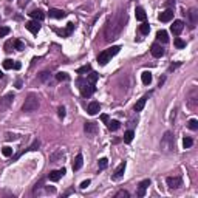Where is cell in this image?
Wrapping results in <instances>:
<instances>
[{
    "label": "cell",
    "instance_id": "1",
    "mask_svg": "<svg viewBox=\"0 0 198 198\" xmlns=\"http://www.w3.org/2000/svg\"><path fill=\"white\" fill-rule=\"evenodd\" d=\"M129 17H127V13L126 10H118L113 16L109 17L107 23H105V28H104V36H105V40L107 42H112L115 39H118L127 23Z\"/></svg>",
    "mask_w": 198,
    "mask_h": 198
},
{
    "label": "cell",
    "instance_id": "2",
    "mask_svg": "<svg viewBox=\"0 0 198 198\" xmlns=\"http://www.w3.org/2000/svg\"><path fill=\"white\" fill-rule=\"evenodd\" d=\"M37 109H39V97L34 93H30L28 97L25 99L23 105H22V110L25 113H31V112H36Z\"/></svg>",
    "mask_w": 198,
    "mask_h": 198
},
{
    "label": "cell",
    "instance_id": "3",
    "mask_svg": "<svg viewBox=\"0 0 198 198\" xmlns=\"http://www.w3.org/2000/svg\"><path fill=\"white\" fill-rule=\"evenodd\" d=\"M119 50H121V47H112L109 50H104L101 54L97 56V64L99 65H107L110 62V59L119 53Z\"/></svg>",
    "mask_w": 198,
    "mask_h": 198
},
{
    "label": "cell",
    "instance_id": "4",
    "mask_svg": "<svg viewBox=\"0 0 198 198\" xmlns=\"http://www.w3.org/2000/svg\"><path fill=\"white\" fill-rule=\"evenodd\" d=\"M77 85H79V90H80V94L84 97H90L93 93H94V84H91L90 80L87 79H77Z\"/></svg>",
    "mask_w": 198,
    "mask_h": 198
},
{
    "label": "cell",
    "instance_id": "5",
    "mask_svg": "<svg viewBox=\"0 0 198 198\" xmlns=\"http://www.w3.org/2000/svg\"><path fill=\"white\" fill-rule=\"evenodd\" d=\"M161 150L163 152H166V153H170L172 150H173V147H175V138H173V135L170 133V132H166L164 133V136H163V139H161Z\"/></svg>",
    "mask_w": 198,
    "mask_h": 198
},
{
    "label": "cell",
    "instance_id": "6",
    "mask_svg": "<svg viewBox=\"0 0 198 198\" xmlns=\"http://www.w3.org/2000/svg\"><path fill=\"white\" fill-rule=\"evenodd\" d=\"M13 101H14V94H13V93H8V94H5L3 97H0V113L5 112V110H8L10 105L13 104Z\"/></svg>",
    "mask_w": 198,
    "mask_h": 198
},
{
    "label": "cell",
    "instance_id": "7",
    "mask_svg": "<svg viewBox=\"0 0 198 198\" xmlns=\"http://www.w3.org/2000/svg\"><path fill=\"white\" fill-rule=\"evenodd\" d=\"M166 183L170 189H179L183 186V179L179 176H167L166 178Z\"/></svg>",
    "mask_w": 198,
    "mask_h": 198
},
{
    "label": "cell",
    "instance_id": "8",
    "mask_svg": "<svg viewBox=\"0 0 198 198\" xmlns=\"http://www.w3.org/2000/svg\"><path fill=\"white\" fill-rule=\"evenodd\" d=\"M158 19H159L161 22H170V20L173 19V10H172V8H167L166 11H163V13L158 16Z\"/></svg>",
    "mask_w": 198,
    "mask_h": 198
},
{
    "label": "cell",
    "instance_id": "9",
    "mask_svg": "<svg viewBox=\"0 0 198 198\" xmlns=\"http://www.w3.org/2000/svg\"><path fill=\"white\" fill-rule=\"evenodd\" d=\"M25 28H27L30 33L37 34V33H39V30H40V25H39V22H37V20H31V22H27V23H25Z\"/></svg>",
    "mask_w": 198,
    "mask_h": 198
},
{
    "label": "cell",
    "instance_id": "10",
    "mask_svg": "<svg viewBox=\"0 0 198 198\" xmlns=\"http://www.w3.org/2000/svg\"><path fill=\"white\" fill-rule=\"evenodd\" d=\"M84 130H85V133H87V135L93 136V135H96V133H97V124H96V122H85Z\"/></svg>",
    "mask_w": 198,
    "mask_h": 198
},
{
    "label": "cell",
    "instance_id": "11",
    "mask_svg": "<svg viewBox=\"0 0 198 198\" xmlns=\"http://www.w3.org/2000/svg\"><path fill=\"white\" fill-rule=\"evenodd\" d=\"M48 14H50V17H53V19H64V17H67V13H65L64 10H57V8H51V10L48 11Z\"/></svg>",
    "mask_w": 198,
    "mask_h": 198
},
{
    "label": "cell",
    "instance_id": "12",
    "mask_svg": "<svg viewBox=\"0 0 198 198\" xmlns=\"http://www.w3.org/2000/svg\"><path fill=\"white\" fill-rule=\"evenodd\" d=\"M187 16H189V25H190V28H193L196 25V22H198V13H196V10L195 8L189 10Z\"/></svg>",
    "mask_w": 198,
    "mask_h": 198
},
{
    "label": "cell",
    "instance_id": "13",
    "mask_svg": "<svg viewBox=\"0 0 198 198\" xmlns=\"http://www.w3.org/2000/svg\"><path fill=\"white\" fill-rule=\"evenodd\" d=\"M64 173H65V169H60V170H53V172H50L48 173V179L50 181H59L62 176H64Z\"/></svg>",
    "mask_w": 198,
    "mask_h": 198
},
{
    "label": "cell",
    "instance_id": "14",
    "mask_svg": "<svg viewBox=\"0 0 198 198\" xmlns=\"http://www.w3.org/2000/svg\"><path fill=\"white\" fill-rule=\"evenodd\" d=\"M183 28H184V22H183V20H175L173 25L170 27V31H172L175 36H178V34L183 31Z\"/></svg>",
    "mask_w": 198,
    "mask_h": 198
},
{
    "label": "cell",
    "instance_id": "15",
    "mask_svg": "<svg viewBox=\"0 0 198 198\" xmlns=\"http://www.w3.org/2000/svg\"><path fill=\"white\" fill-rule=\"evenodd\" d=\"M150 186V179H144V181H141L139 183V187H138V192H136V195L141 198V196H144L146 195V189Z\"/></svg>",
    "mask_w": 198,
    "mask_h": 198
},
{
    "label": "cell",
    "instance_id": "16",
    "mask_svg": "<svg viewBox=\"0 0 198 198\" xmlns=\"http://www.w3.org/2000/svg\"><path fill=\"white\" fill-rule=\"evenodd\" d=\"M150 51H152V56L153 57H161L164 54V48L161 45H158V43H153L152 48H150Z\"/></svg>",
    "mask_w": 198,
    "mask_h": 198
},
{
    "label": "cell",
    "instance_id": "17",
    "mask_svg": "<svg viewBox=\"0 0 198 198\" xmlns=\"http://www.w3.org/2000/svg\"><path fill=\"white\" fill-rule=\"evenodd\" d=\"M99 110H101V105H99V102H96V101L90 102L88 107H87V112H88L90 115H96Z\"/></svg>",
    "mask_w": 198,
    "mask_h": 198
},
{
    "label": "cell",
    "instance_id": "18",
    "mask_svg": "<svg viewBox=\"0 0 198 198\" xmlns=\"http://www.w3.org/2000/svg\"><path fill=\"white\" fill-rule=\"evenodd\" d=\"M73 30H74V23H71V22H70V23L67 25V30H64V31H60V30H54V31H56L57 34H60V36H64V37H65V36H70V34L73 33Z\"/></svg>",
    "mask_w": 198,
    "mask_h": 198
},
{
    "label": "cell",
    "instance_id": "19",
    "mask_svg": "<svg viewBox=\"0 0 198 198\" xmlns=\"http://www.w3.org/2000/svg\"><path fill=\"white\" fill-rule=\"evenodd\" d=\"M30 16H31L34 20H39V22L45 19V13H43V11H40V10H34V11H31V13H30Z\"/></svg>",
    "mask_w": 198,
    "mask_h": 198
},
{
    "label": "cell",
    "instance_id": "20",
    "mask_svg": "<svg viewBox=\"0 0 198 198\" xmlns=\"http://www.w3.org/2000/svg\"><path fill=\"white\" fill-rule=\"evenodd\" d=\"M82 164H84V158H82V155L79 153V155H76V158H74V161H73V170H79V169L82 167Z\"/></svg>",
    "mask_w": 198,
    "mask_h": 198
},
{
    "label": "cell",
    "instance_id": "21",
    "mask_svg": "<svg viewBox=\"0 0 198 198\" xmlns=\"http://www.w3.org/2000/svg\"><path fill=\"white\" fill-rule=\"evenodd\" d=\"M147 97H149V94H146V96H142L139 101L135 104V112H141L142 109H144V105H146V101H147Z\"/></svg>",
    "mask_w": 198,
    "mask_h": 198
},
{
    "label": "cell",
    "instance_id": "22",
    "mask_svg": "<svg viewBox=\"0 0 198 198\" xmlns=\"http://www.w3.org/2000/svg\"><path fill=\"white\" fill-rule=\"evenodd\" d=\"M124 172H126V161H124V163H121V164L118 166V169H116V172H115V175H113V178H115V179H118V178H121V176L124 175Z\"/></svg>",
    "mask_w": 198,
    "mask_h": 198
},
{
    "label": "cell",
    "instance_id": "23",
    "mask_svg": "<svg viewBox=\"0 0 198 198\" xmlns=\"http://www.w3.org/2000/svg\"><path fill=\"white\" fill-rule=\"evenodd\" d=\"M135 16H136V20H139V22H144L146 20V11L141 6H138L135 10Z\"/></svg>",
    "mask_w": 198,
    "mask_h": 198
},
{
    "label": "cell",
    "instance_id": "24",
    "mask_svg": "<svg viewBox=\"0 0 198 198\" xmlns=\"http://www.w3.org/2000/svg\"><path fill=\"white\" fill-rule=\"evenodd\" d=\"M156 39L161 40L163 43H167V42H169V36H167V33H166L164 30H161V31L156 33Z\"/></svg>",
    "mask_w": 198,
    "mask_h": 198
},
{
    "label": "cell",
    "instance_id": "25",
    "mask_svg": "<svg viewBox=\"0 0 198 198\" xmlns=\"http://www.w3.org/2000/svg\"><path fill=\"white\" fill-rule=\"evenodd\" d=\"M141 80H142L144 85H149V84L152 82V73H150V71H144V73L141 74Z\"/></svg>",
    "mask_w": 198,
    "mask_h": 198
},
{
    "label": "cell",
    "instance_id": "26",
    "mask_svg": "<svg viewBox=\"0 0 198 198\" xmlns=\"http://www.w3.org/2000/svg\"><path fill=\"white\" fill-rule=\"evenodd\" d=\"M119 126H121L119 121H109V122H107V127H109L110 132H116V130L119 129Z\"/></svg>",
    "mask_w": 198,
    "mask_h": 198
},
{
    "label": "cell",
    "instance_id": "27",
    "mask_svg": "<svg viewBox=\"0 0 198 198\" xmlns=\"http://www.w3.org/2000/svg\"><path fill=\"white\" fill-rule=\"evenodd\" d=\"M133 136H135L133 130H127V132L124 133V142H126V144H130V142L133 141Z\"/></svg>",
    "mask_w": 198,
    "mask_h": 198
},
{
    "label": "cell",
    "instance_id": "28",
    "mask_svg": "<svg viewBox=\"0 0 198 198\" xmlns=\"http://www.w3.org/2000/svg\"><path fill=\"white\" fill-rule=\"evenodd\" d=\"M56 79H57L59 82H62V80H68V79H70V76H68L67 73H64V71H59V73L56 74Z\"/></svg>",
    "mask_w": 198,
    "mask_h": 198
},
{
    "label": "cell",
    "instance_id": "29",
    "mask_svg": "<svg viewBox=\"0 0 198 198\" xmlns=\"http://www.w3.org/2000/svg\"><path fill=\"white\" fill-rule=\"evenodd\" d=\"M13 47H14L16 50H19V51H22V50L25 48V43H23L22 40H14V42H13Z\"/></svg>",
    "mask_w": 198,
    "mask_h": 198
},
{
    "label": "cell",
    "instance_id": "30",
    "mask_svg": "<svg viewBox=\"0 0 198 198\" xmlns=\"http://www.w3.org/2000/svg\"><path fill=\"white\" fill-rule=\"evenodd\" d=\"M3 68H5V70L14 68V62H13L11 59H5V60H3Z\"/></svg>",
    "mask_w": 198,
    "mask_h": 198
},
{
    "label": "cell",
    "instance_id": "31",
    "mask_svg": "<svg viewBox=\"0 0 198 198\" xmlns=\"http://www.w3.org/2000/svg\"><path fill=\"white\" fill-rule=\"evenodd\" d=\"M91 71V65H84L80 68H77V74H84V73H90Z\"/></svg>",
    "mask_w": 198,
    "mask_h": 198
},
{
    "label": "cell",
    "instance_id": "32",
    "mask_svg": "<svg viewBox=\"0 0 198 198\" xmlns=\"http://www.w3.org/2000/svg\"><path fill=\"white\" fill-rule=\"evenodd\" d=\"M187 127H189L190 130H198V121H196V119H190V121L187 122Z\"/></svg>",
    "mask_w": 198,
    "mask_h": 198
},
{
    "label": "cell",
    "instance_id": "33",
    "mask_svg": "<svg viewBox=\"0 0 198 198\" xmlns=\"http://www.w3.org/2000/svg\"><path fill=\"white\" fill-rule=\"evenodd\" d=\"M97 166H99V169H105L109 166V159L107 158H101V159L97 161Z\"/></svg>",
    "mask_w": 198,
    "mask_h": 198
},
{
    "label": "cell",
    "instance_id": "34",
    "mask_svg": "<svg viewBox=\"0 0 198 198\" xmlns=\"http://www.w3.org/2000/svg\"><path fill=\"white\" fill-rule=\"evenodd\" d=\"M139 31H141V34H149V31H150V25H149V23H142V25L139 27Z\"/></svg>",
    "mask_w": 198,
    "mask_h": 198
},
{
    "label": "cell",
    "instance_id": "35",
    "mask_svg": "<svg viewBox=\"0 0 198 198\" xmlns=\"http://www.w3.org/2000/svg\"><path fill=\"white\" fill-rule=\"evenodd\" d=\"M192 144H193L192 138H184V139H183V147H184V149H189V147H192Z\"/></svg>",
    "mask_w": 198,
    "mask_h": 198
},
{
    "label": "cell",
    "instance_id": "36",
    "mask_svg": "<svg viewBox=\"0 0 198 198\" xmlns=\"http://www.w3.org/2000/svg\"><path fill=\"white\" fill-rule=\"evenodd\" d=\"M130 196V193L127 192V190H119L116 195H115V198H129Z\"/></svg>",
    "mask_w": 198,
    "mask_h": 198
},
{
    "label": "cell",
    "instance_id": "37",
    "mask_svg": "<svg viewBox=\"0 0 198 198\" xmlns=\"http://www.w3.org/2000/svg\"><path fill=\"white\" fill-rule=\"evenodd\" d=\"M39 147H40V141H39V139H36V141H34V142H33V144H31V146L28 147V150L34 152V150H37Z\"/></svg>",
    "mask_w": 198,
    "mask_h": 198
},
{
    "label": "cell",
    "instance_id": "38",
    "mask_svg": "<svg viewBox=\"0 0 198 198\" xmlns=\"http://www.w3.org/2000/svg\"><path fill=\"white\" fill-rule=\"evenodd\" d=\"M2 153H3V156H11V155H13V149L6 146V147L2 149Z\"/></svg>",
    "mask_w": 198,
    "mask_h": 198
},
{
    "label": "cell",
    "instance_id": "39",
    "mask_svg": "<svg viewBox=\"0 0 198 198\" xmlns=\"http://www.w3.org/2000/svg\"><path fill=\"white\" fill-rule=\"evenodd\" d=\"M8 34H10V28L8 27H2V28H0V37H5Z\"/></svg>",
    "mask_w": 198,
    "mask_h": 198
},
{
    "label": "cell",
    "instance_id": "40",
    "mask_svg": "<svg viewBox=\"0 0 198 198\" xmlns=\"http://www.w3.org/2000/svg\"><path fill=\"white\" fill-rule=\"evenodd\" d=\"M175 47L176 48H184L186 47V42L181 40V39H175Z\"/></svg>",
    "mask_w": 198,
    "mask_h": 198
},
{
    "label": "cell",
    "instance_id": "41",
    "mask_svg": "<svg viewBox=\"0 0 198 198\" xmlns=\"http://www.w3.org/2000/svg\"><path fill=\"white\" fill-rule=\"evenodd\" d=\"M40 80H48V77H50V73L48 71H43V73H40Z\"/></svg>",
    "mask_w": 198,
    "mask_h": 198
},
{
    "label": "cell",
    "instance_id": "42",
    "mask_svg": "<svg viewBox=\"0 0 198 198\" xmlns=\"http://www.w3.org/2000/svg\"><path fill=\"white\" fill-rule=\"evenodd\" d=\"M11 48H13V42H11V40H8V42L5 43V51H8V53H10V51H11Z\"/></svg>",
    "mask_w": 198,
    "mask_h": 198
},
{
    "label": "cell",
    "instance_id": "43",
    "mask_svg": "<svg viewBox=\"0 0 198 198\" xmlns=\"http://www.w3.org/2000/svg\"><path fill=\"white\" fill-rule=\"evenodd\" d=\"M88 186H90V179H85V181L80 183V189H87Z\"/></svg>",
    "mask_w": 198,
    "mask_h": 198
},
{
    "label": "cell",
    "instance_id": "44",
    "mask_svg": "<svg viewBox=\"0 0 198 198\" xmlns=\"http://www.w3.org/2000/svg\"><path fill=\"white\" fill-rule=\"evenodd\" d=\"M57 112H59V118H64V116H65V109H64V107H59Z\"/></svg>",
    "mask_w": 198,
    "mask_h": 198
},
{
    "label": "cell",
    "instance_id": "45",
    "mask_svg": "<svg viewBox=\"0 0 198 198\" xmlns=\"http://www.w3.org/2000/svg\"><path fill=\"white\" fill-rule=\"evenodd\" d=\"M101 121L102 122H109V115H101Z\"/></svg>",
    "mask_w": 198,
    "mask_h": 198
},
{
    "label": "cell",
    "instance_id": "46",
    "mask_svg": "<svg viewBox=\"0 0 198 198\" xmlns=\"http://www.w3.org/2000/svg\"><path fill=\"white\" fill-rule=\"evenodd\" d=\"M166 5H167L169 8H172V6L175 5V0H167V2H166Z\"/></svg>",
    "mask_w": 198,
    "mask_h": 198
},
{
    "label": "cell",
    "instance_id": "47",
    "mask_svg": "<svg viewBox=\"0 0 198 198\" xmlns=\"http://www.w3.org/2000/svg\"><path fill=\"white\" fill-rule=\"evenodd\" d=\"M27 3H28V0H20V2H19V6H20V8H23Z\"/></svg>",
    "mask_w": 198,
    "mask_h": 198
},
{
    "label": "cell",
    "instance_id": "48",
    "mask_svg": "<svg viewBox=\"0 0 198 198\" xmlns=\"http://www.w3.org/2000/svg\"><path fill=\"white\" fill-rule=\"evenodd\" d=\"M16 138H17L16 135H10V133L6 135V139H16Z\"/></svg>",
    "mask_w": 198,
    "mask_h": 198
},
{
    "label": "cell",
    "instance_id": "49",
    "mask_svg": "<svg viewBox=\"0 0 198 198\" xmlns=\"http://www.w3.org/2000/svg\"><path fill=\"white\" fill-rule=\"evenodd\" d=\"M14 68H16V70H19V68H20V64H19V62H16V64H14Z\"/></svg>",
    "mask_w": 198,
    "mask_h": 198
},
{
    "label": "cell",
    "instance_id": "50",
    "mask_svg": "<svg viewBox=\"0 0 198 198\" xmlns=\"http://www.w3.org/2000/svg\"><path fill=\"white\" fill-rule=\"evenodd\" d=\"M16 87H17V88H22V82H20V80H17V84H16Z\"/></svg>",
    "mask_w": 198,
    "mask_h": 198
},
{
    "label": "cell",
    "instance_id": "51",
    "mask_svg": "<svg viewBox=\"0 0 198 198\" xmlns=\"http://www.w3.org/2000/svg\"><path fill=\"white\" fill-rule=\"evenodd\" d=\"M2 77H3V73H2V71H0V79H2Z\"/></svg>",
    "mask_w": 198,
    "mask_h": 198
}]
</instances>
